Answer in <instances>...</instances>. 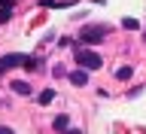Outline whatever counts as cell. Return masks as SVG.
Returning <instances> with one entry per match:
<instances>
[{
	"instance_id": "6da1fadb",
	"label": "cell",
	"mask_w": 146,
	"mask_h": 134,
	"mask_svg": "<svg viewBox=\"0 0 146 134\" xmlns=\"http://www.w3.org/2000/svg\"><path fill=\"white\" fill-rule=\"evenodd\" d=\"M21 64H25V67H36L34 58H27V55H21V52L3 55V58H0V76H3V73H9L12 67H21Z\"/></svg>"
},
{
	"instance_id": "7a4b0ae2",
	"label": "cell",
	"mask_w": 146,
	"mask_h": 134,
	"mask_svg": "<svg viewBox=\"0 0 146 134\" xmlns=\"http://www.w3.org/2000/svg\"><path fill=\"white\" fill-rule=\"evenodd\" d=\"M76 64H79V70H100V55L91 52V49H82V52H76Z\"/></svg>"
},
{
	"instance_id": "3957f363",
	"label": "cell",
	"mask_w": 146,
	"mask_h": 134,
	"mask_svg": "<svg viewBox=\"0 0 146 134\" xmlns=\"http://www.w3.org/2000/svg\"><path fill=\"white\" fill-rule=\"evenodd\" d=\"M104 37H107V27H94V25H88V27H82V31H79V43H85V46H98Z\"/></svg>"
},
{
	"instance_id": "277c9868",
	"label": "cell",
	"mask_w": 146,
	"mask_h": 134,
	"mask_svg": "<svg viewBox=\"0 0 146 134\" xmlns=\"http://www.w3.org/2000/svg\"><path fill=\"white\" fill-rule=\"evenodd\" d=\"M12 91H15V95H31V82H25V79H12Z\"/></svg>"
},
{
	"instance_id": "5b68a950",
	"label": "cell",
	"mask_w": 146,
	"mask_h": 134,
	"mask_svg": "<svg viewBox=\"0 0 146 134\" xmlns=\"http://www.w3.org/2000/svg\"><path fill=\"white\" fill-rule=\"evenodd\" d=\"M70 82H73V85H85V82H88V73H85V70H73L70 73Z\"/></svg>"
},
{
	"instance_id": "8992f818",
	"label": "cell",
	"mask_w": 146,
	"mask_h": 134,
	"mask_svg": "<svg viewBox=\"0 0 146 134\" xmlns=\"http://www.w3.org/2000/svg\"><path fill=\"white\" fill-rule=\"evenodd\" d=\"M67 125H70V119H67V116H55V122H52L55 131H67Z\"/></svg>"
},
{
	"instance_id": "52a82bcc",
	"label": "cell",
	"mask_w": 146,
	"mask_h": 134,
	"mask_svg": "<svg viewBox=\"0 0 146 134\" xmlns=\"http://www.w3.org/2000/svg\"><path fill=\"white\" fill-rule=\"evenodd\" d=\"M131 76H134V70H131V67H119V70H116V79H122V82L131 79Z\"/></svg>"
},
{
	"instance_id": "ba28073f",
	"label": "cell",
	"mask_w": 146,
	"mask_h": 134,
	"mask_svg": "<svg viewBox=\"0 0 146 134\" xmlns=\"http://www.w3.org/2000/svg\"><path fill=\"white\" fill-rule=\"evenodd\" d=\"M52 101H55V91L52 89H46L43 95H40V104H52Z\"/></svg>"
},
{
	"instance_id": "9c48e42d",
	"label": "cell",
	"mask_w": 146,
	"mask_h": 134,
	"mask_svg": "<svg viewBox=\"0 0 146 134\" xmlns=\"http://www.w3.org/2000/svg\"><path fill=\"white\" fill-rule=\"evenodd\" d=\"M9 18H12V9H3V6H0V25H6Z\"/></svg>"
},
{
	"instance_id": "30bf717a",
	"label": "cell",
	"mask_w": 146,
	"mask_h": 134,
	"mask_svg": "<svg viewBox=\"0 0 146 134\" xmlns=\"http://www.w3.org/2000/svg\"><path fill=\"white\" fill-rule=\"evenodd\" d=\"M122 27H125V31H134V27H137V18H125V21H122Z\"/></svg>"
},
{
	"instance_id": "8fae6325",
	"label": "cell",
	"mask_w": 146,
	"mask_h": 134,
	"mask_svg": "<svg viewBox=\"0 0 146 134\" xmlns=\"http://www.w3.org/2000/svg\"><path fill=\"white\" fill-rule=\"evenodd\" d=\"M0 6H3V9H12V0H0Z\"/></svg>"
},
{
	"instance_id": "7c38bea8",
	"label": "cell",
	"mask_w": 146,
	"mask_h": 134,
	"mask_svg": "<svg viewBox=\"0 0 146 134\" xmlns=\"http://www.w3.org/2000/svg\"><path fill=\"white\" fill-rule=\"evenodd\" d=\"M0 134H15V131H12V128H3V125H0Z\"/></svg>"
},
{
	"instance_id": "4fadbf2b",
	"label": "cell",
	"mask_w": 146,
	"mask_h": 134,
	"mask_svg": "<svg viewBox=\"0 0 146 134\" xmlns=\"http://www.w3.org/2000/svg\"><path fill=\"white\" fill-rule=\"evenodd\" d=\"M143 40H146V34H143Z\"/></svg>"
}]
</instances>
